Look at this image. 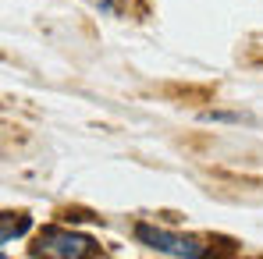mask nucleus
Wrapping results in <instances>:
<instances>
[{"instance_id":"nucleus-1","label":"nucleus","mask_w":263,"mask_h":259,"mask_svg":"<svg viewBox=\"0 0 263 259\" xmlns=\"http://www.w3.org/2000/svg\"><path fill=\"white\" fill-rule=\"evenodd\" d=\"M135 238L142 245H149L153 252H164V256L175 259H199L206 256V245L196 242V238H185V234H175L167 227H153V224H139L135 227Z\"/></svg>"},{"instance_id":"nucleus-2","label":"nucleus","mask_w":263,"mask_h":259,"mask_svg":"<svg viewBox=\"0 0 263 259\" xmlns=\"http://www.w3.org/2000/svg\"><path fill=\"white\" fill-rule=\"evenodd\" d=\"M36 252L53 256V259H82V256L96 252V242L86 238V234L64 231V227H46L43 234H40V249Z\"/></svg>"},{"instance_id":"nucleus-3","label":"nucleus","mask_w":263,"mask_h":259,"mask_svg":"<svg viewBox=\"0 0 263 259\" xmlns=\"http://www.w3.org/2000/svg\"><path fill=\"white\" fill-rule=\"evenodd\" d=\"M29 224H32V220H29L25 213H4V220H0V242L7 245L11 238L25 234V231H29Z\"/></svg>"},{"instance_id":"nucleus-4","label":"nucleus","mask_w":263,"mask_h":259,"mask_svg":"<svg viewBox=\"0 0 263 259\" xmlns=\"http://www.w3.org/2000/svg\"><path fill=\"white\" fill-rule=\"evenodd\" d=\"M89 4H96V7L107 11V14H121V11H125V0H89Z\"/></svg>"}]
</instances>
